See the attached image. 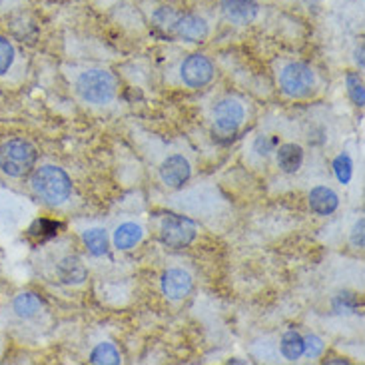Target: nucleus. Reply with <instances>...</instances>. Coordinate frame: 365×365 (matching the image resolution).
<instances>
[{"label":"nucleus","mask_w":365,"mask_h":365,"mask_svg":"<svg viewBox=\"0 0 365 365\" xmlns=\"http://www.w3.org/2000/svg\"><path fill=\"white\" fill-rule=\"evenodd\" d=\"M84 244L90 250V254L94 256H104L108 252V236L106 230L102 227H92L88 232H84Z\"/></svg>","instance_id":"dca6fc26"},{"label":"nucleus","mask_w":365,"mask_h":365,"mask_svg":"<svg viewBox=\"0 0 365 365\" xmlns=\"http://www.w3.org/2000/svg\"><path fill=\"white\" fill-rule=\"evenodd\" d=\"M277 164L286 174H294L304 164V150L297 144H282L277 150Z\"/></svg>","instance_id":"ddd939ff"},{"label":"nucleus","mask_w":365,"mask_h":365,"mask_svg":"<svg viewBox=\"0 0 365 365\" xmlns=\"http://www.w3.org/2000/svg\"><path fill=\"white\" fill-rule=\"evenodd\" d=\"M160 237L162 242L172 250H182V247L190 246L196 237V227L194 224L180 216H168L162 222L160 227Z\"/></svg>","instance_id":"423d86ee"},{"label":"nucleus","mask_w":365,"mask_h":365,"mask_svg":"<svg viewBox=\"0 0 365 365\" xmlns=\"http://www.w3.org/2000/svg\"><path fill=\"white\" fill-rule=\"evenodd\" d=\"M192 287H194L192 276L180 267H172L162 276V292H164V296L174 302L190 296Z\"/></svg>","instance_id":"1a4fd4ad"},{"label":"nucleus","mask_w":365,"mask_h":365,"mask_svg":"<svg viewBox=\"0 0 365 365\" xmlns=\"http://www.w3.org/2000/svg\"><path fill=\"white\" fill-rule=\"evenodd\" d=\"M244 122V106L237 100L226 98L214 108V132L222 138H232Z\"/></svg>","instance_id":"20e7f679"},{"label":"nucleus","mask_w":365,"mask_h":365,"mask_svg":"<svg viewBox=\"0 0 365 365\" xmlns=\"http://www.w3.org/2000/svg\"><path fill=\"white\" fill-rule=\"evenodd\" d=\"M32 190L44 204L60 206L72 194V182L62 168L42 166L32 174Z\"/></svg>","instance_id":"f257e3e1"},{"label":"nucleus","mask_w":365,"mask_h":365,"mask_svg":"<svg viewBox=\"0 0 365 365\" xmlns=\"http://www.w3.org/2000/svg\"><path fill=\"white\" fill-rule=\"evenodd\" d=\"M347 92L351 100L356 102L357 106H364L365 104V90H364V82L357 74H347Z\"/></svg>","instance_id":"aec40b11"},{"label":"nucleus","mask_w":365,"mask_h":365,"mask_svg":"<svg viewBox=\"0 0 365 365\" xmlns=\"http://www.w3.org/2000/svg\"><path fill=\"white\" fill-rule=\"evenodd\" d=\"M314 72L302 62H292L279 74V86L287 96H304L314 88Z\"/></svg>","instance_id":"39448f33"},{"label":"nucleus","mask_w":365,"mask_h":365,"mask_svg":"<svg viewBox=\"0 0 365 365\" xmlns=\"http://www.w3.org/2000/svg\"><path fill=\"white\" fill-rule=\"evenodd\" d=\"M36 164V150L26 140L12 138L0 146V170L10 178L29 176Z\"/></svg>","instance_id":"f03ea898"},{"label":"nucleus","mask_w":365,"mask_h":365,"mask_svg":"<svg viewBox=\"0 0 365 365\" xmlns=\"http://www.w3.org/2000/svg\"><path fill=\"white\" fill-rule=\"evenodd\" d=\"M40 299L34 294H20L16 299H14V312H16V316L24 317V319H29V317H34L40 312Z\"/></svg>","instance_id":"a211bd4d"},{"label":"nucleus","mask_w":365,"mask_h":365,"mask_svg":"<svg viewBox=\"0 0 365 365\" xmlns=\"http://www.w3.org/2000/svg\"><path fill=\"white\" fill-rule=\"evenodd\" d=\"M364 217L357 220V224L354 226V232H351V244L356 247H364Z\"/></svg>","instance_id":"b1692460"},{"label":"nucleus","mask_w":365,"mask_h":365,"mask_svg":"<svg viewBox=\"0 0 365 365\" xmlns=\"http://www.w3.org/2000/svg\"><path fill=\"white\" fill-rule=\"evenodd\" d=\"M274 146V140L269 138V136H259L256 140V150L257 154H262V156H267L269 154V150Z\"/></svg>","instance_id":"393cba45"},{"label":"nucleus","mask_w":365,"mask_h":365,"mask_svg":"<svg viewBox=\"0 0 365 365\" xmlns=\"http://www.w3.org/2000/svg\"><path fill=\"white\" fill-rule=\"evenodd\" d=\"M58 276L64 284H82L86 279V267L78 257H64L58 264Z\"/></svg>","instance_id":"4468645a"},{"label":"nucleus","mask_w":365,"mask_h":365,"mask_svg":"<svg viewBox=\"0 0 365 365\" xmlns=\"http://www.w3.org/2000/svg\"><path fill=\"white\" fill-rule=\"evenodd\" d=\"M334 170H336L337 180H339L341 184H347V182L351 180L354 164H351V160H349L347 154H341V156H337L336 162H334Z\"/></svg>","instance_id":"412c9836"},{"label":"nucleus","mask_w":365,"mask_h":365,"mask_svg":"<svg viewBox=\"0 0 365 365\" xmlns=\"http://www.w3.org/2000/svg\"><path fill=\"white\" fill-rule=\"evenodd\" d=\"M214 76V64L204 54H192L182 64V80L190 88H202Z\"/></svg>","instance_id":"0eeeda50"},{"label":"nucleus","mask_w":365,"mask_h":365,"mask_svg":"<svg viewBox=\"0 0 365 365\" xmlns=\"http://www.w3.org/2000/svg\"><path fill=\"white\" fill-rule=\"evenodd\" d=\"M282 354L289 361H297L304 356V337L297 331H286L282 337Z\"/></svg>","instance_id":"f3484780"},{"label":"nucleus","mask_w":365,"mask_h":365,"mask_svg":"<svg viewBox=\"0 0 365 365\" xmlns=\"http://www.w3.org/2000/svg\"><path fill=\"white\" fill-rule=\"evenodd\" d=\"M90 361L92 364H120L122 359H120V354L116 347L112 346V344H100V346L94 347V351L90 354Z\"/></svg>","instance_id":"6ab92c4d"},{"label":"nucleus","mask_w":365,"mask_h":365,"mask_svg":"<svg viewBox=\"0 0 365 365\" xmlns=\"http://www.w3.org/2000/svg\"><path fill=\"white\" fill-rule=\"evenodd\" d=\"M324 351V341L317 336H307L304 337V354L307 357H317L322 356Z\"/></svg>","instance_id":"5701e85b"},{"label":"nucleus","mask_w":365,"mask_h":365,"mask_svg":"<svg viewBox=\"0 0 365 365\" xmlns=\"http://www.w3.org/2000/svg\"><path fill=\"white\" fill-rule=\"evenodd\" d=\"M190 176H192L190 162L184 156H180V154L168 156L162 162V166H160V178L170 187L184 186L190 180Z\"/></svg>","instance_id":"6e6552de"},{"label":"nucleus","mask_w":365,"mask_h":365,"mask_svg":"<svg viewBox=\"0 0 365 365\" xmlns=\"http://www.w3.org/2000/svg\"><path fill=\"white\" fill-rule=\"evenodd\" d=\"M76 90L90 104H106L116 94V80L108 70H86L76 80Z\"/></svg>","instance_id":"7ed1b4c3"},{"label":"nucleus","mask_w":365,"mask_h":365,"mask_svg":"<svg viewBox=\"0 0 365 365\" xmlns=\"http://www.w3.org/2000/svg\"><path fill=\"white\" fill-rule=\"evenodd\" d=\"M226 19L234 24H250L257 16L256 0H222Z\"/></svg>","instance_id":"9d476101"},{"label":"nucleus","mask_w":365,"mask_h":365,"mask_svg":"<svg viewBox=\"0 0 365 365\" xmlns=\"http://www.w3.org/2000/svg\"><path fill=\"white\" fill-rule=\"evenodd\" d=\"M12 60H14V48H12V44L6 38L0 36V74L9 72V68L12 66Z\"/></svg>","instance_id":"4be33fe9"},{"label":"nucleus","mask_w":365,"mask_h":365,"mask_svg":"<svg viewBox=\"0 0 365 365\" xmlns=\"http://www.w3.org/2000/svg\"><path fill=\"white\" fill-rule=\"evenodd\" d=\"M339 206V197L337 194L327 186H317L309 192V207L319 214V216H329L334 214Z\"/></svg>","instance_id":"f8f14e48"},{"label":"nucleus","mask_w":365,"mask_h":365,"mask_svg":"<svg viewBox=\"0 0 365 365\" xmlns=\"http://www.w3.org/2000/svg\"><path fill=\"white\" fill-rule=\"evenodd\" d=\"M356 62L359 64V68H364V46L356 50Z\"/></svg>","instance_id":"a878e982"},{"label":"nucleus","mask_w":365,"mask_h":365,"mask_svg":"<svg viewBox=\"0 0 365 365\" xmlns=\"http://www.w3.org/2000/svg\"><path fill=\"white\" fill-rule=\"evenodd\" d=\"M180 38L190 40V42H200L207 36V24L206 20L200 19L196 14H186V16H178L174 26Z\"/></svg>","instance_id":"9b49d317"},{"label":"nucleus","mask_w":365,"mask_h":365,"mask_svg":"<svg viewBox=\"0 0 365 365\" xmlns=\"http://www.w3.org/2000/svg\"><path fill=\"white\" fill-rule=\"evenodd\" d=\"M142 237H144V230L134 222H126L114 232V246L118 250H130V247L136 246Z\"/></svg>","instance_id":"2eb2a0df"}]
</instances>
